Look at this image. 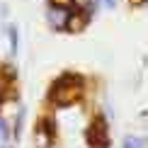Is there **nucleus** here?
<instances>
[{
    "instance_id": "1",
    "label": "nucleus",
    "mask_w": 148,
    "mask_h": 148,
    "mask_svg": "<svg viewBox=\"0 0 148 148\" xmlns=\"http://www.w3.org/2000/svg\"><path fill=\"white\" fill-rule=\"evenodd\" d=\"M83 92H85V80L78 73H63L51 83L49 102H53L56 107H71L83 97Z\"/></svg>"
},
{
    "instance_id": "2",
    "label": "nucleus",
    "mask_w": 148,
    "mask_h": 148,
    "mask_svg": "<svg viewBox=\"0 0 148 148\" xmlns=\"http://www.w3.org/2000/svg\"><path fill=\"white\" fill-rule=\"evenodd\" d=\"M85 141H88L90 148H109V126L102 114L92 116V121L88 124V131H85Z\"/></svg>"
},
{
    "instance_id": "3",
    "label": "nucleus",
    "mask_w": 148,
    "mask_h": 148,
    "mask_svg": "<svg viewBox=\"0 0 148 148\" xmlns=\"http://www.w3.org/2000/svg\"><path fill=\"white\" fill-rule=\"evenodd\" d=\"M53 141H56V126H53L51 119H41L34 129V143L36 148H53Z\"/></svg>"
},
{
    "instance_id": "4",
    "label": "nucleus",
    "mask_w": 148,
    "mask_h": 148,
    "mask_svg": "<svg viewBox=\"0 0 148 148\" xmlns=\"http://www.w3.org/2000/svg\"><path fill=\"white\" fill-rule=\"evenodd\" d=\"M22 124H24V107H20L17 109V116H15V121H12V138L15 141H20V136H22Z\"/></svg>"
},
{
    "instance_id": "5",
    "label": "nucleus",
    "mask_w": 148,
    "mask_h": 148,
    "mask_svg": "<svg viewBox=\"0 0 148 148\" xmlns=\"http://www.w3.org/2000/svg\"><path fill=\"white\" fill-rule=\"evenodd\" d=\"M124 148H146V138L143 136H126Z\"/></svg>"
},
{
    "instance_id": "6",
    "label": "nucleus",
    "mask_w": 148,
    "mask_h": 148,
    "mask_svg": "<svg viewBox=\"0 0 148 148\" xmlns=\"http://www.w3.org/2000/svg\"><path fill=\"white\" fill-rule=\"evenodd\" d=\"M0 138H3V143L10 141V124L5 119H0Z\"/></svg>"
},
{
    "instance_id": "7",
    "label": "nucleus",
    "mask_w": 148,
    "mask_h": 148,
    "mask_svg": "<svg viewBox=\"0 0 148 148\" xmlns=\"http://www.w3.org/2000/svg\"><path fill=\"white\" fill-rule=\"evenodd\" d=\"M10 51L17 53V32H15V27H12V32H10Z\"/></svg>"
},
{
    "instance_id": "8",
    "label": "nucleus",
    "mask_w": 148,
    "mask_h": 148,
    "mask_svg": "<svg viewBox=\"0 0 148 148\" xmlns=\"http://www.w3.org/2000/svg\"><path fill=\"white\" fill-rule=\"evenodd\" d=\"M73 0H53V5H58V8H68Z\"/></svg>"
}]
</instances>
